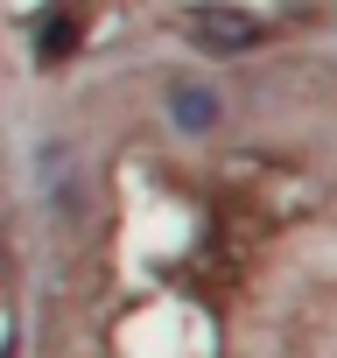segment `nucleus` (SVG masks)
Masks as SVG:
<instances>
[{
    "instance_id": "obj_2",
    "label": "nucleus",
    "mask_w": 337,
    "mask_h": 358,
    "mask_svg": "<svg viewBox=\"0 0 337 358\" xmlns=\"http://www.w3.org/2000/svg\"><path fill=\"white\" fill-rule=\"evenodd\" d=\"M162 113H168V127H176L183 141H204V134L225 127V99L204 78H168L162 85Z\"/></svg>"
},
{
    "instance_id": "obj_3",
    "label": "nucleus",
    "mask_w": 337,
    "mask_h": 358,
    "mask_svg": "<svg viewBox=\"0 0 337 358\" xmlns=\"http://www.w3.org/2000/svg\"><path fill=\"white\" fill-rule=\"evenodd\" d=\"M78 36H85V29H78V15H50V22L36 29V64H43V71H57V64H71V50H78Z\"/></svg>"
},
{
    "instance_id": "obj_1",
    "label": "nucleus",
    "mask_w": 337,
    "mask_h": 358,
    "mask_svg": "<svg viewBox=\"0 0 337 358\" xmlns=\"http://www.w3.org/2000/svg\"><path fill=\"white\" fill-rule=\"evenodd\" d=\"M183 36L204 50V57H239V50H260V22L246 8H183Z\"/></svg>"
}]
</instances>
